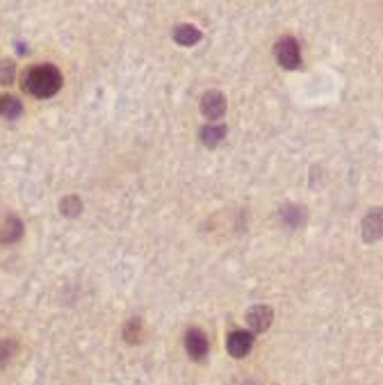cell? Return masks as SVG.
<instances>
[{"label":"cell","instance_id":"3957f363","mask_svg":"<svg viewBox=\"0 0 383 385\" xmlns=\"http://www.w3.org/2000/svg\"><path fill=\"white\" fill-rule=\"evenodd\" d=\"M360 233L367 244H374L377 239L383 237V207H372L367 215L363 217V224H360Z\"/></svg>","mask_w":383,"mask_h":385},{"label":"cell","instance_id":"e0dca14e","mask_svg":"<svg viewBox=\"0 0 383 385\" xmlns=\"http://www.w3.org/2000/svg\"><path fill=\"white\" fill-rule=\"evenodd\" d=\"M0 109H3V96H0Z\"/></svg>","mask_w":383,"mask_h":385},{"label":"cell","instance_id":"8fae6325","mask_svg":"<svg viewBox=\"0 0 383 385\" xmlns=\"http://www.w3.org/2000/svg\"><path fill=\"white\" fill-rule=\"evenodd\" d=\"M199 137H201V141H203V146L215 148V146L219 144V141H222V139L226 137V126H224V124H219V126L207 124V126L201 128Z\"/></svg>","mask_w":383,"mask_h":385},{"label":"cell","instance_id":"7a4b0ae2","mask_svg":"<svg viewBox=\"0 0 383 385\" xmlns=\"http://www.w3.org/2000/svg\"><path fill=\"white\" fill-rule=\"evenodd\" d=\"M274 55H276V62L283 69H299L301 67V48L294 37H281L276 43H274Z\"/></svg>","mask_w":383,"mask_h":385},{"label":"cell","instance_id":"52a82bcc","mask_svg":"<svg viewBox=\"0 0 383 385\" xmlns=\"http://www.w3.org/2000/svg\"><path fill=\"white\" fill-rule=\"evenodd\" d=\"M274 322V310L269 305H254L247 313V324L251 333H265Z\"/></svg>","mask_w":383,"mask_h":385},{"label":"cell","instance_id":"8992f818","mask_svg":"<svg viewBox=\"0 0 383 385\" xmlns=\"http://www.w3.org/2000/svg\"><path fill=\"white\" fill-rule=\"evenodd\" d=\"M201 112L205 119H210V121H217V119H222L226 114V98L222 92H205L201 96Z\"/></svg>","mask_w":383,"mask_h":385},{"label":"cell","instance_id":"6da1fadb","mask_svg":"<svg viewBox=\"0 0 383 385\" xmlns=\"http://www.w3.org/2000/svg\"><path fill=\"white\" fill-rule=\"evenodd\" d=\"M62 73L55 64H35L30 67L23 78H21V87L23 92L35 96V98H50L62 90Z\"/></svg>","mask_w":383,"mask_h":385},{"label":"cell","instance_id":"2e32d148","mask_svg":"<svg viewBox=\"0 0 383 385\" xmlns=\"http://www.w3.org/2000/svg\"><path fill=\"white\" fill-rule=\"evenodd\" d=\"M16 354V342L14 340H0V365L12 360V356Z\"/></svg>","mask_w":383,"mask_h":385},{"label":"cell","instance_id":"ba28073f","mask_svg":"<svg viewBox=\"0 0 383 385\" xmlns=\"http://www.w3.org/2000/svg\"><path fill=\"white\" fill-rule=\"evenodd\" d=\"M21 237H23V224L16 215L0 219V244H14Z\"/></svg>","mask_w":383,"mask_h":385},{"label":"cell","instance_id":"9c48e42d","mask_svg":"<svg viewBox=\"0 0 383 385\" xmlns=\"http://www.w3.org/2000/svg\"><path fill=\"white\" fill-rule=\"evenodd\" d=\"M201 30L192 26V23H183L178 28H173V41L180 43V46H194V43L201 41Z\"/></svg>","mask_w":383,"mask_h":385},{"label":"cell","instance_id":"5bb4252c","mask_svg":"<svg viewBox=\"0 0 383 385\" xmlns=\"http://www.w3.org/2000/svg\"><path fill=\"white\" fill-rule=\"evenodd\" d=\"M124 337L128 345H137L141 340V319H130L124 326Z\"/></svg>","mask_w":383,"mask_h":385},{"label":"cell","instance_id":"9a60e30c","mask_svg":"<svg viewBox=\"0 0 383 385\" xmlns=\"http://www.w3.org/2000/svg\"><path fill=\"white\" fill-rule=\"evenodd\" d=\"M16 78V64L12 60H0V85L7 87Z\"/></svg>","mask_w":383,"mask_h":385},{"label":"cell","instance_id":"5b68a950","mask_svg":"<svg viewBox=\"0 0 383 385\" xmlns=\"http://www.w3.org/2000/svg\"><path fill=\"white\" fill-rule=\"evenodd\" d=\"M185 349H188L190 358L203 360L207 356V351H210V342H207V337L201 328H190V331L185 333Z\"/></svg>","mask_w":383,"mask_h":385},{"label":"cell","instance_id":"277c9868","mask_svg":"<svg viewBox=\"0 0 383 385\" xmlns=\"http://www.w3.org/2000/svg\"><path fill=\"white\" fill-rule=\"evenodd\" d=\"M254 349V333L251 331H233L226 337V351L233 358H244Z\"/></svg>","mask_w":383,"mask_h":385},{"label":"cell","instance_id":"4fadbf2b","mask_svg":"<svg viewBox=\"0 0 383 385\" xmlns=\"http://www.w3.org/2000/svg\"><path fill=\"white\" fill-rule=\"evenodd\" d=\"M60 212L64 217H78L82 212V201L75 194L64 196V199L60 201Z\"/></svg>","mask_w":383,"mask_h":385},{"label":"cell","instance_id":"30bf717a","mask_svg":"<svg viewBox=\"0 0 383 385\" xmlns=\"http://www.w3.org/2000/svg\"><path fill=\"white\" fill-rule=\"evenodd\" d=\"M281 222L290 228H299L306 224V207L303 205H286L281 207Z\"/></svg>","mask_w":383,"mask_h":385},{"label":"cell","instance_id":"7c38bea8","mask_svg":"<svg viewBox=\"0 0 383 385\" xmlns=\"http://www.w3.org/2000/svg\"><path fill=\"white\" fill-rule=\"evenodd\" d=\"M21 112H23V105H21L16 96H3V109H0V114L9 121H14L21 116Z\"/></svg>","mask_w":383,"mask_h":385}]
</instances>
